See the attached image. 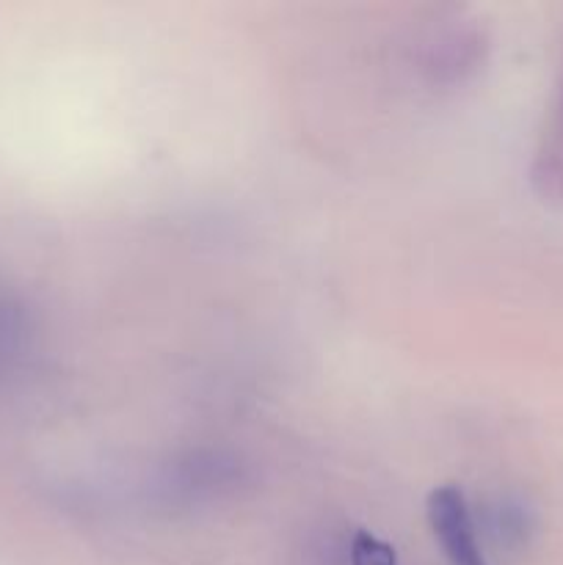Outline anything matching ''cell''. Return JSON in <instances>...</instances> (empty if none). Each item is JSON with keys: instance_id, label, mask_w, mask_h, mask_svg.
<instances>
[{"instance_id": "obj_3", "label": "cell", "mask_w": 563, "mask_h": 565, "mask_svg": "<svg viewBox=\"0 0 563 565\" xmlns=\"http://www.w3.org/2000/svg\"><path fill=\"white\" fill-rule=\"evenodd\" d=\"M348 565H397V552L390 541L379 539L370 530H359L351 539Z\"/></svg>"}, {"instance_id": "obj_2", "label": "cell", "mask_w": 563, "mask_h": 565, "mask_svg": "<svg viewBox=\"0 0 563 565\" xmlns=\"http://www.w3.org/2000/svg\"><path fill=\"white\" fill-rule=\"evenodd\" d=\"M486 530H489V535L497 544L519 546L530 530L528 511L511 500L495 502V505H489V513H486Z\"/></svg>"}, {"instance_id": "obj_1", "label": "cell", "mask_w": 563, "mask_h": 565, "mask_svg": "<svg viewBox=\"0 0 563 565\" xmlns=\"http://www.w3.org/2000/svg\"><path fill=\"white\" fill-rule=\"evenodd\" d=\"M428 524L450 565H489L478 519L469 508L467 494L458 486H439L428 494Z\"/></svg>"}, {"instance_id": "obj_4", "label": "cell", "mask_w": 563, "mask_h": 565, "mask_svg": "<svg viewBox=\"0 0 563 565\" xmlns=\"http://www.w3.org/2000/svg\"><path fill=\"white\" fill-rule=\"evenodd\" d=\"M555 136H557V143H561V166H563V94H561V110H557V125H555Z\"/></svg>"}]
</instances>
